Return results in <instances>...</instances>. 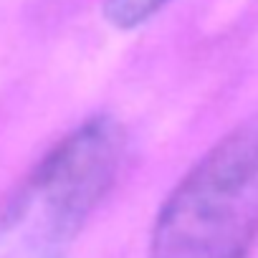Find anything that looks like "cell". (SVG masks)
<instances>
[{"label": "cell", "instance_id": "1", "mask_svg": "<svg viewBox=\"0 0 258 258\" xmlns=\"http://www.w3.org/2000/svg\"><path fill=\"white\" fill-rule=\"evenodd\" d=\"M126 155L124 126L106 114L63 135L23 177L0 213V258H66L114 190Z\"/></svg>", "mask_w": 258, "mask_h": 258}, {"label": "cell", "instance_id": "3", "mask_svg": "<svg viewBox=\"0 0 258 258\" xmlns=\"http://www.w3.org/2000/svg\"><path fill=\"white\" fill-rule=\"evenodd\" d=\"M170 0H104V18L119 31H135L152 21Z\"/></svg>", "mask_w": 258, "mask_h": 258}, {"label": "cell", "instance_id": "2", "mask_svg": "<svg viewBox=\"0 0 258 258\" xmlns=\"http://www.w3.org/2000/svg\"><path fill=\"white\" fill-rule=\"evenodd\" d=\"M258 238V121L220 137L162 203L147 258H248Z\"/></svg>", "mask_w": 258, "mask_h": 258}]
</instances>
